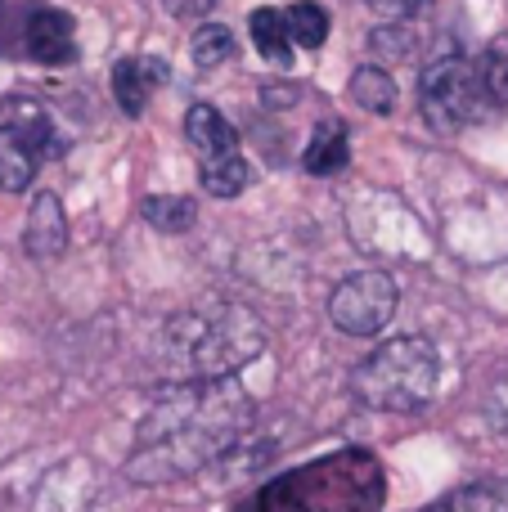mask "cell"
<instances>
[{
  "mask_svg": "<svg viewBox=\"0 0 508 512\" xmlns=\"http://www.w3.org/2000/svg\"><path fill=\"white\" fill-rule=\"evenodd\" d=\"M257 423V405L234 378L225 382H171L149 400L126 477L140 486L194 477L225 463Z\"/></svg>",
  "mask_w": 508,
  "mask_h": 512,
  "instance_id": "6da1fadb",
  "label": "cell"
},
{
  "mask_svg": "<svg viewBox=\"0 0 508 512\" xmlns=\"http://www.w3.org/2000/svg\"><path fill=\"white\" fill-rule=\"evenodd\" d=\"M266 351V328L239 301H203L162 324V360L180 382H225Z\"/></svg>",
  "mask_w": 508,
  "mask_h": 512,
  "instance_id": "7a4b0ae2",
  "label": "cell"
},
{
  "mask_svg": "<svg viewBox=\"0 0 508 512\" xmlns=\"http://www.w3.org/2000/svg\"><path fill=\"white\" fill-rule=\"evenodd\" d=\"M387 477L369 450H338L275 477L257 512H383Z\"/></svg>",
  "mask_w": 508,
  "mask_h": 512,
  "instance_id": "3957f363",
  "label": "cell"
},
{
  "mask_svg": "<svg viewBox=\"0 0 508 512\" xmlns=\"http://www.w3.org/2000/svg\"><path fill=\"white\" fill-rule=\"evenodd\" d=\"M441 382V360L437 346L428 337H396V342H383L351 378V391H356L360 405L378 409V414H414L423 409L432 396H437Z\"/></svg>",
  "mask_w": 508,
  "mask_h": 512,
  "instance_id": "277c9868",
  "label": "cell"
},
{
  "mask_svg": "<svg viewBox=\"0 0 508 512\" xmlns=\"http://www.w3.org/2000/svg\"><path fill=\"white\" fill-rule=\"evenodd\" d=\"M419 104L432 131L455 135L468 126L477 117V63L455 50L437 54L419 77Z\"/></svg>",
  "mask_w": 508,
  "mask_h": 512,
  "instance_id": "5b68a950",
  "label": "cell"
},
{
  "mask_svg": "<svg viewBox=\"0 0 508 512\" xmlns=\"http://www.w3.org/2000/svg\"><path fill=\"white\" fill-rule=\"evenodd\" d=\"M396 306H401V288L392 274L383 270H356L347 279H338V288L329 292V319L333 328L351 337H369L383 333L392 324Z\"/></svg>",
  "mask_w": 508,
  "mask_h": 512,
  "instance_id": "8992f818",
  "label": "cell"
},
{
  "mask_svg": "<svg viewBox=\"0 0 508 512\" xmlns=\"http://www.w3.org/2000/svg\"><path fill=\"white\" fill-rule=\"evenodd\" d=\"M27 54H32L36 63H45V68H63V63L77 59V36H72V18L59 14V9H36L32 18H27Z\"/></svg>",
  "mask_w": 508,
  "mask_h": 512,
  "instance_id": "52a82bcc",
  "label": "cell"
},
{
  "mask_svg": "<svg viewBox=\"0 0 508 512\" xmlns=\"http://www.w3.org/2000/svg\"><path fill=\"white\" fill-rule=\"evenodd\" d=\"M185 135H189V149H194L203 162L239 158V135H234V126L225 122L212 104H194V108H189V113H185Z\"/></svg>",
  "mask_w": 508,
  "mask_h": 512,
  "instance_id": "ba28073f",
  "label": "cell"
},
{
  "mask_svg": "<svg viewBox=\"0 0 508 512\" xmlns=\"http://www.w3.org/2000/svg\"><path fill=\"white\" fill-rule=\"evenodd\" d=\"M23 243L36 261H54V256H63V248H68V216H63V203L54 194H36L32 212H27Z\"/></svg>",
  "mask_w": 508,
  "mask_h": 512,
  "instance_id": "9c48e42d",
  "label": "cell"
},
{
  "mask_svg": "<svg viewBox=\"0 0 508 512\" xmlns=\"http://www.w3.org/2000/svg\"><path fill=\"white\" fill-rule=\"evenodd\" d=\"M167 81V68H162V59H122L113 68V95L117 104H122L126 117H140L144 104H149V95Z\"/></svg>",
  "mask_w": 508,
  "mask_h": 512,
  "instance_id": "30bf717a",
  "label": "cell"
},
{
  "mask_svg": "<svg viewBox=\"0 0 508 512\" xmlns=\"http://www.w3.org/2000/svg\"><path fill=\"white\" fill-rule=\"evenodd\" d=\"M347 162H351L347 126L329 117V122H320L311 131V144H306V153H302V167L311 171V176H338Z\"/></svg>",
  "mask_w": 508,
  "mask_h": 512,
  "instance_id": "8fae6325",
  "label": "cell"
},
{
  "mask_svg": "<svg viewBox=\"0 0 508 512\" xmlns=\"http://www.w3.org/2000/svg\"><path fill=\"white\" fill-rule=\"evenodd\" d=\"M36 149L14 131V126H0V189L5 194H23L36 176Z\"/></svg>",
  "mask_w": 508,
  "mask_h": 512,
  "instance_id": "7c38bea8",
  "label": "cell"
},
{
  "mask_svg": "<svg viewBox=\"0 0 508 512\" xmlns=\"http://www.w3.org/2000/svg\"><path fill=\"white\" fill-rule=\"evenodd\" d=\"M423 512H508V481H473L450 490L446 499L428 504Z\"/></svg>",
  "mask_w": 508,
  "mask_h": 512,
  "instance_id": "4fadbf2b",
  "label": "cell"
},
{
  "mask_svg": "<svg viewBox=\"0 0 508 512\" xmlns=\"http://www.w3.org/2000/svg\"><path fill=\"white\" fill-rule=\"evenodd\" d=\"M347 95L356 99L365 113H374V117L396 113V81H392V72L374 68V63H369V68H360V72H351Z\"/></svg>",
  "mask_w": 508,
  "mask_h": 512,
  "instance_id": "5bb4252c",
  "label": "cell"
},
{
  "mask_svg": "<svg viewBox=\"0 0 508 512\" xmlns=\"http://www.w3.org/2000/svg\"><path fill=\"white\" fill-rule=\"evenodd\" d=\"M248 27H252V45L261 50V59L293 63V32H288V18L279 9H252Z\"/></svg>",
  "mask_w": 508,
  "mask_h": 512,
  "instance_id": "9a60e30c",
  "label": "cell"
},
{
  "mask_svg": "<svg viewBox=\"0 0 508 512\" xmlns=\"http://www.w3.org/2000/svg\"><path fill=\"white\" fill-rule=\"evenodd\" d=\"M140 216L153 225V230L180 234V230H189V225H194V203H189V198H180V194H149L140 203Z\"/></svg>",
  "mask_w": 508,
  "mask_h": 512,
  "instance_id": "2e32d148",
  "label": "cell"
},
{
  "mask_svg": "<svg viewBox=\"0 0 508 512\" xmlns=\"http://www.w3.org/2000/svg\"><path fill=\"white\" fill-rule=\"evenodd\" d=\"M198 180H203V189L212 198H239L243 189L252 185V167L243 158H225V162H203V171H198Z\"/></svg>",
  "mask_w": 508,
  "mask_h": 512,
  "instance_id": "e0dca14e",
  "label": "cell"
},
{
  "mask_svg": "<svg viewBox=\"0 0 508 512\" xmlns=\"http://www.w3.org/2000/svg\"><path fill=\"white\" fill-rule=\"evenodd\" d=\"M189 54H194V63L203 72L221 68V63H230V54H234V32L221 23H203L194 32V41H189Z\"/></svg>",
  "mask_w": 508,
  "mask_h": 512,
  "instance_id": "ac0fdd59",
  "label": "cell"
},
{
  "mask_svg": "<svg viewBox=\"0 0 508 512\" xmlns=\"http://www.w3.org/2000/svg\"><path fill=\"white\" fill-rule=\"evenodd\" d=\"M288 32H293L297 45H306V50H320L324 41H329V14H324L320 5H311V0H297L293 9H288Z\"/></svg>",
  "mask_w": 508,
  "mask_h": 512,
  "instance_id": "d6986e66",
  "label": "cell"
},
{
  "mask_svg": "<svg viewBox=\"0 0 508 512\" xmlns=\"http://www.w3.org/2000/svg\"><path fill=\"white\" fill-rule=\"evenodd\" d=\"M167 5L171 18H185V23H198V18H207L216 9V0H162Z\"/></svg>",
  "mask_w": 508,
  "mask_h": 512,
  "instance_id": "ffe728a7",
  "label": "cell"
},
{
  "mask_svg": "<svg viewBox=\"0 0 508 512\" xmlns=\"http://www.w3.org/2000/svg\"><path fill=\"white\" fill-rule=\"evenodd\" d=\"M369 5H374L383 18H405V14H414L423 0H369Z\"/></svg>",
  "mask_w": 508,
  "mask_h": 512,
  "instance_id": "44dd1931",
  "label": "cell"
},
{
  "mask_svg": "<svg viewBox=\"0 0 508 512\" xmlns=\"http://www.w3.org/2000/svg\"><path fill=\"white\" fill-rule=\"evenodd\" d=\"M491 418H495V427H508V382H500V387H495V396H491Z\"/></svg>",
  "mask_w": 508,
  "mask_h": 512,
  "instance_id": "7402d4cb",
  "label": "cell"
},
{
  "mask_svg": "<svg viewBox=\"0 0 508 512\" xmlns=\"http://www.w3.org/2000/svg\"><path fill=\"white\" fill-rule=\"evenodd\" d=\"M491 95L508 104V68H495V72H491Z\"/></svg>",
  "mask_w": 508,
  "mask_h": 512,
  "instance_id": "603a6c76",
  "label": "cell"
}]
</instances>
